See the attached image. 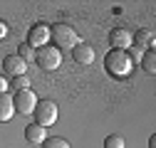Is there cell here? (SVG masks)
Returning <instances> with one entry per match:
<instances>
[{"label":"cell","instance_id":"1","mask_svg":"<svg viewBox=\"0 0 156 148\" xmlns=\"http://www.w3.org/2000/svg\"><path fill=\"white\" fill-rule=\"evenodd\" d=\"M104 67H107V72L112 74L114 79H126L129 74H131V69H134L129 54L124 49H112L107 57H104Z\"/></svg>","mask_w":156,"mask_h":148},{"label":"cell","instance_id":"2","mask_svg":"<svg viewBox=\"0 0 156 148\" xmlns=\"http://www.w3.org/2000/svg\"><path fill=\"white\" fill-rule=\"evenodd\" d=\"M50 40L55 42V47H69L74 49L77 45H80V35H77V30L69 25V22H57L50 27Z\"/></svg>","mask_w":156,"mask_h":148},{"label":"cell","instance_id":"3","mask_svg":"<svg viewBox=\"0 0 156 148\" xmlns=\"http://www.w3.org/2000/svg\"><path fill=\"white\" fill-rule=\"evenodd\" d=\"M35 64L45 72H55L62 67V52L55 45H45L40 49H35Z\"/></svg>","mask_w":156,"mask_h":148},{"label":"cell","instance_id":"4","mask_svg":"<svg viewBox=\"0 0 156 148\" xmlns=\"http://www.w3.org/2000/svg\"><path fill=\"white\" fill-rule=\"evenodd\" d=\"M57 116H60V111H57V104H55L52 99H42V101H37V106H35V121L40 123L42 128L55 126Z\"/></svg>","mask_w":156,"mask_h":148},{"label":"cell","instance_id":"5","mask_svg":"<svg viewBox=\"0 0 156 148\" xmlns=\"http://www.w3.org/2000/svg\"><path fill=\"white\" fill-rule=\"evenodd\" d=\"M37 94L32 89H23V91H17V94L12 96V104H15V111H20L23 116H30L35 114V106H37Z\"/></svg>","mask_w":156,"mask_h":148},{"label":"cell","instance_id":"6","mask_svg":"<svg viewBox=\"0 0 156 148\" xmlns=\"http://www.w3.org/2000/svg\"><path fill=\"white\" fill-rule=\"evenodd\" d=\"M47 42H50V27L42 25V22L32 25L30 32H27V45H30L32 49H40V47H45Z\"/></svg>","mask_w":156,"mask_h":148},{"label":"cell","instance_id":"7","mask_svg":"<svg viewBox=\"0 0 156 148\" xmlns=\"http://www.w3.org/2000/svg\"><path fill=\"white\" fill-rule=\"evenodd\" d=\"M25 72H27V64L17 57V54H8V57L3 59V74L5 77H25Z\"/></svg>","mask_w":156,"mask_h":148},{"label":"cell","instance_id":"8","mask_svg":"<svg viewBox=\"0 0 156 148\" xmlns=\"http://www.w3.org/2000/svg\"><path fill=\"white\" fill-rule=\"evenodd\" d=\"M109 45H112V49H129L131 45H134V37H131V32L129 30H124V27H114L112 32H109Z\"/></svg>","mask_w":156,"mask_h":148},{"label":"cell","instance_id":"9","mask_svg":"<svg viewBox=\"0 0 156 148\" xmlns=\"http://www.w3.org/2000/svg\"><path fill=\"white\" fill-rule=\"evenodd\" d=\"M72 57H74V62L77 64H92L94 62V57H97V52H94V47L92 45H87V42H80L74 49H72Z\"/></svg>","mask_w":156,"mask_h":148},{"label":"cell","instance_id":"10","mask_svg":"<svg viewBox=\"0 0 156 148\" xmlns=\"http://www.w3.org/2000/svg\"><path fill=\"white\" fill-rule=\"evenodd\" d=\"M134 37V47H144V49H154V42H156V37H154V30H149V27H144V30H139L136 35H131Z\"/></svg>","mask_w":156,"mask_h":148},{"label":"cell","instance_id":"11","mask_svg":"<svg viewBox=\"0 0 156 148\" xmlns=\"http://www.w3.org/2000/svg\"><path fill=\"white\" fill-rule=\"evenodd\" d=\"M15 116V104L10 94H0V123H8Z\"/></svg>","mask_w":156,"mask_h":148},{"label":"cell","instance_id":"12","mask_svg":"<svg viewBox=\"0 0 156 148\" xmlns=\"http://www.w3.org/2000/svg\"><path fill=\"white\" fill-rule=\"evenodd\" d=\"M25 138H27V143L40 146V143L47 138V133H45V128H42L40 123H30V126L25 128Z\"/></svg>","mask_w":156,"mask_h":148},{"label":"cell","instance_id":"13","mask_svg":"<svg viewBox=\"0 0 156 148\" xmlns=\"http://www.w3.org/2000/svg\"><path fill=\"white\" fill-rule=\"evenodd\" d=\"M141 67H144L146 74H156V52H154V49H146V52H144Z\"/></svg>","mask_w":156,"mask_h":148},{"label":"cell","instance_id":"14","mask_svg":"<svg viewBox=\"0 0 156 148\" xmlns=\"http://www.w3.org/2000/svg\"><path fill=\"white\" fill-rule=\"evenodd\" d=\"M40 148H69V141H65L62 136H47L40 143Z\"/></svg>","mask_w":156,"mask_h":148},{"label":"cell","instance_id":"15","mask_svg":"<svg viewBox=\"0 0 156 148\" xmlns=\"http://www.w3.org/2000/svg\"><path fill=\"white\" fill-rule=\"evenodd\" d=\"M17 57H20V59H23V62L30 67V64L35 62V49H32V47L25 42V45H20V47H17Z\"/></svg>","mask_w":156,"mask_h":148},{"label":"cell","instance_id":"16","mask_svg":"<svg viewBox=\"0 0 156 148\" xmlns=\"http://www.w3.org/2000/svg\"><path fill=\"white\" fill-rule=\"evenodd\" d=\"M124 146H126V141L122 136H116V133H112V136L104 138V148H124Z\"/></svg>","mask_w":156,"mask_h":148},{"label":"cell","instance_id":"17","mask_svg":"<svg viewBox=\"0 0 156 148\" xmlns=\"http://www.w3.org/2000/svg\"><path fill=\"white\" fill-rule=\"evenodd\" d=\"M10 86H12L15 91H23V89H30V79H27V74H25V77H15V79L10 82Z\"/></svg>","mask_w":156,"mask_h":148},{"label":"cell","instance_id":"18","mask_svg":"<svg viewBox=\"0 0 156 148\" xmlns=\"http://www.w3.org/2000/svg\"><path fill=\"white\" fill-rule=\"evenodd\" d=\"M126 54H129V59H131V64H141V57H144V52H141L139 47H134V45H131V47L126 49Z\"/></svg>","mask_w":156,"mask_h":148},{"label":"cell","instance_id":"19","mask_svg":"<svg viewBox=\"0 0 156 148\" xmlns=\"http://www.w3.org/2000/svg\"><path fill=\"white\" fill-rule=\"evenodd\" d=\"M8 89H10V82L5 74H0V94H8Z\"/></svg>","mask_w":156,"mask_h":148},{"label":"cell","instance_id":"20","mask_svg":"<svg viewBox=\"0 0 156 148\" xmlns=\"http://www.w3.org/2000/svg\"><path fill=\"white\" fill-rule=\"evenodd\" d=\"M5 37H8V22L0 20V40H5Z\"/></svg>","mask_w":156,"mask_h":148},{"label":"cell","instance_id":"21","mask_svg":"<svg viewBox=\"0 0 156 148\" xmlns=\"http://www.w3.org/2000/svg\"><path fill=\"white\" fill-rule=\"evenodd\" d=\"M149 148H156V136H151V138H149Z\"/></svg>","mask_w":156,"mask_h":148}]
</instances>
